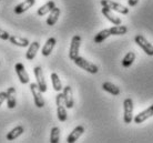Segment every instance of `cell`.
Masks as SVG:
<instances>
[{
  "instance_id": "6da1fadb",
  "label": "cell",
  "mask_w": 153,
  "mask_h": 143,
  "mask_svg": "<svg viewBox=\"0 0 153 143\" xmlns=\"http://www.w3.org/2000/svg\"><path fill=\"white\" fill-rule=\"evenodd\" d=\"M56 104H57V116L60 122L67 121L68 114H67V107H65V97L63 93H58L56 96Z\"/></svg>"
},
{
  "instance_id": "7a4b0ae2",
  "label": "cell",
  "mask_w": 153,
  "mask_h": 143,
  "mask_svg": "<svg viewBox=\"0 0 153 143\" xmlns=\"http://www.w3.org/2000/svg\"><path fill=\"white\" fill-rule=\"evenodd\" d=\"M73 61H74V63H76L79 68L83 69L84 71H87V72H89V73L96 74V73H98V71H99V68H98L94 63L88 61L87 59L82 58V57H80V56H78Z\"/></svg>"
},
{
  "instance_id": "3957f363",
  "label": "cell",
  "mask_w": 153,
  "mask_h": 143,
  "mask_svg": "<svg viewBox=\"0 0 153 143\" xmlns=\"http://www.w3.org/2000/svg\"><path fill=\"white\" fill-rule=\"evenodd\" d=\"M133 120V101L131 98H126L123 101V121L129 124Z\"/></svg>"
},
{
  "instance_id": "277c9868",
  "label": "cell",
  "mask_w": 153,
  "mask_h": 143,
  "mask_svg": "<svg viewBox=\"0 0 153 143\" xmlns=\"http://www.w3.org/2000/svg\"><path fill=\"white\" fill-rule=\"evenodd\" d=\"M101 6L107 7L109 9H111L112 11L119 12V13H122V15H128L129 13V8L124 7L123 4H118L115 1H112V0H101Z\"/></svg>"
},
{
  "instance_id": "5b68a950",
  "label": "cell",
  "mask_w": 153,
  "mask_h": 143,
  "mask_svg": "<svg viewBox=\"0 0 153 143\" xmlns=\"http://www.w3.org/2000/svg\"><path fill=\"white\" fill-rule=\"evenodd\" d=\"M30 90L32 96H33L36 107L37 108H43L45 104H46V102H45V99L42 97V91L40 90L39 85L37 83H30Z\"/></svg>"
},
{
  "instance_id": "8992f818",
  "label": "cell",
  "mask_w": 153,
  "mask_h": 143,
  "mask_svg": "<svg viewBox=\"0 0 153 143\" xmlns=\"http://www.w3.org/2000/svg\"><path fill=\"white\" fill-rule=\"evenodd\" d=\"M80 46H81V37L79 35L73 36L72 39H71V44H70V49H69V58L72 61L79 56Z\"/></svg>"
},
{
  "instance_id": "52a82bcc",
  "label": "cell",
  "mask_w": 153,
  "mask_h": 143,
  "mask_svg": "<svg viewBox=\"0 0 153 143\" xmlns=\"http://www.w3.org/2000/svg\"><path fill=\"white\" fill-rule=\"evenodd\" d=\"M134 42L137 43V44H138V46L140 47L148 56H153V46L142 35L135 36Z\"/></svg>"
},
{
  "instance_id": "ba28073f",
  "label": "cell",
  "mask_w": 153,
  "mask_h": 143,
  "mask_svg": "<svg viewBox=\"0 0 153 143\" xmlns=\"http://www.w3.org/2000/svg\"><path fill=\"white\" fill-rule=\"evenodd\" d=\"M33 73H35V77H36V79H37V84L39 85L40 90H41L42 92H47L48 87H47L45 74H43V71H42L41 67H35V68H33Z\"/></svg>"
},
{
  "instance_id": "9c48e42d",
  "label": "cell",
  "mask_w": 153,
  "mask_h": 143,
  "mask_svg": "<svg viewBox=\"0 0 153 143\" xmlns=\"http://www.w3.org/2000/svg\"><path fill=\"white\" fill-rule=\"evenodd\" d=\"M15 70H16V73H17L18 78H19L20 82H21L22 84L29 83V81H30L29 74H28V72L26 71V68H25V66H23L22 63H17L15 66Z\"/></svg>"
},
{
  "instance_id": "30bf717a",
  "label": "cell",
  "mask_w": 153,
  "mask_h": 143,
  "mask_svg": "<svg viewBox=\"0 0 153 143\" xmlns=\"http://www.w3.org/2000/svg\"><path fill=\"white\" fill-rule=\"evenodd\" d=\"M152 116H153V104L150 105L149 108L146 109L144 111H141L139 114H137L133 118V121L135 123L140 124V123H143L144 121L150 119V118H152Z\"/></svg>"
},
{
  "instance_id": "8fae6325",
  "label": "cell",
  "mask_w": 153,
  "mask_h": 143,
  "mask_svg": "<svg viewBox=\"0 0 153 143\" xmlns=\"http://www.w3.org/2000/svg\"><path fill=\"white\" fill-rule=\"evenodd\" d=\"M63 97H65V107L68 109H72L74 105V100H73V92L70 85H67L63 88Z\"/></svg>"
},
{
  "instance_id": "7c38bea8",
  "label": "cell",
  "mask_w": 153,
  "mask_h": 143,
  "mask_svg": "<svg viewBox=\"0 0 153 143\" xmlns=\"http://www.w3.org/2000/svg\"><path fill=\"white\" fill-rule=\"evenodd\" d=\"M102 15H103L110 22H112L113 24H115V26H118V24H121V23H122L121 19H120L119 17H117V16L113 13V11H112L111 9H109V8H107V7L102 8Z\"/></svg>"
},
{
  "instance_id": "4fadbf2b",
  "label": "cell",
  "mask_w": 153,
  "mask_h": 143,
  "mask_svg": "<svg viewBox=\"0 0 153 143\" xmlns=\"http://www.w3.org/2000/svg\"><path fill=\"white\" fill-rule=\"evenodd\" d=\"M83 132H84V128L82 127V125H78V127H76V128L72 130V132L68 136V138H67V142L74 143L76 140L83 134Z\"/></svg>"
},
{
  "instance_id": "5bb4252c",
  "label": "cell",
  "mask_w": 153,
  "mask_h": 143,
  "mask_svg": "<svg viewBox=\"0 0 153 143\" xmlns=\"http://www.w3.org/2000/svg\"><path fill=\"white\" fill-rule=\"evenodd\" d=\"M16 89L13 87L8 88L7 90V105L9 109H13L17 105V99H16Z\"/></svg>"
},
{
  "instance_id": "9a60e30c",
  "label": "cell",
  "mask_w": 153,
  "mask_h": 143,
  "mask_svg": "<svg viewBox=\"0 0 153 143\" xmlns=\"http://www.w3.org/2000/svg\"><path fill=\"white\" fill-rule=\"evenodd\" d=\"M35 0H26V1H23V2H21V4H19L18 6H16L15 9H13V11H15V13H17V15H21V13H23L25 11H27L29 8H31L33 4H35Z\"/></svg>"
},
{
  "instance_id": "2e32d148",
  "label": "cell",
  "mask_w": 153,
  "mask_h": 143,
  "mask_svg": "<svg viewBox=\"0 0 153 143\" xmlns=\"http://www.w3.org/2000/svg\"><path fill=\"white\" fill-rule=\"evenodd\" d=\"M56 43H57L56 38H52V37H51V38L48 39L47 42L45 43L43 48H42V51H41L42 56H43V57H48V56H50V53L52 52L54 46H56Z\"/></svg>"
},
{
  "instance_id": "e0dca14e",
  "label": "cell",
  "mask_w": 153,
  "mask_h": 143,
  "mask_svg": "<svg viewBox=\"0 0 153 143\" xmlns=\"http://www.w3.org/2000/svg\"><path fill=\"white\" fill-rule=\"evenodd\" d=\"M39 48H40V43H39L38 41H33L32 43L29 44L28 51H27V53H26V58H27V60H33V59L36 58Z\"/></svg>"
},
{
  "instance_id": "ac0fdd59",
  "label": "cell",
  "mask_w": 153,
  "mask_h": 143,
  "mask_svg": "<svg viewBox=\"0 0 153 143\" xmlns=\"http://www.w3.org/2000/svg\"><path fill=\"white\" fill-rule=\"evenodd\" d=\"M9 41L15 44V46L21 47V48H26V47H29L30 42L27 38H22V37H19V36H10L9 38Z\"/></svg>"
},
{
  "instance_id": "d6986e66",
  "label": "cell",
  "mask_w": 153,
  "mask_h": 143,
  "mask_svg": "<svg viewBox=\"0 0 153 143\" xmlns=\"http://www.w3.org/2000/svg\"><path fill=\"white\" fill-rule=\"evenodd\" d=\"M60 12H61V10H60L59 8L54 7L53 9L49 12V17L47 18V24H48V26H54V24L57 23L59 17H60Z\"/></svg>"
},
{
  "instance_id": "ffe728a7",
  "label": "cell",
  "mask_w": 153,
  "mask_h": 143,
  "mask_svg": "<svg viewBox=\"0 0 153 143\" xmlns=\"http://www.w3.org/2000/svg\"><path fill=\"white\" fill-rule=\"evenodd\" d=\"M23 131H25V129H23L22 125H18V127H16V128L12 129L10 132H8V134L6 138H7L8 141H13V140H16L17 138H19L23 133Z\"/></svg>"
},
{
  "instance_id": "44dd1931",
  "label": "cell",
  "mask_w": 153,
  "mask_h": 143,
  "mask_svg": "<svg viewBox=\"0 0 153 143\" xmlns=\"http://www.w3.org/2000/svg\"><path fill=\"white\" fill-rule=\"evenodd\" d=\"M56 7V4H54V1H52V0H50V1H48L47 4H45L43 6H41V7L38 9V11H37V13H38V16H40V17H42V16H46L47 13H49L53 8Z\"/></svg>"
},
{
  "instance_id": "7402d4cb",
  "label": "cell",
  "mask_w": 153,
  "mask_h": 143,
  "mask_svg": "<svg viewBox=\"0 0 153 143\" xmlns=\"http://www.w3.org/2000/svg\"><path fill=\"white\" fill-rule=\"evenodd\" d=\"M102 89L109 92L110 94H112V96H119L120 94V89L111 82H104L102 84Z\"/></svg>"
},
{
  "instance_id": "603a6c76",
  "label": "cell",
  "mask_w": 153,
  "mask_h": 143,
  "mask_svg": "<svg viewBox=\"0 0 153 143\" xmlns=\"http://www.w3.org/2000/svg\"><path fill=\"white\" fill-rule=\"evenodd\" d=\"M50 79H51V83H52V88L54 89V91H58L60 92L63 88H62V83L61 80L59 79V76H58L56 72H52L51 76H50Z\"/></svg>"
},
{
  "instance_id": "cb8c5ba5",
  "label": "cell",
  "mask_w": 153,
  "mask_h": 143,
  "mask_svg": "<svg viewBox=\"0 0 153 143\" xmlns=\"http://www.w3.org/2000/svg\"><path fill=\"white\" fill-rule=\"evenodd\" d=\"M109 30H110L111 36H123L128 32V28H126V26H121V24H118V26L114 24V26L110 28Z\"/></svg>"
},
{
  "instance_id": "d4e9b609",
  "label": "cell",
  "mask_w": 153,
  "mask_h": 143,
  "mask_svg": "<svg viewBox=\"0 0 153 143\" xmlns=\"http://www.w3.org/2000/svg\"><path fill=\"white\" fill-rule=\"evenodd\" d=\"M111 36L110 33V30L109 29H104V30H101L100 32H98L94 37V42L96 43H101L103 42L105 39H108L109 37Z\"/></svg>"
},
{
  "instance_id": "484cf974",
  "label": "cell",
  "mask_w": 153,
  "mask_h": 143,
  "mask_svg": "<svg viewBox=\"0 0 153 143\" xmlns=\"http://www.w3.org/2000/svg\"><path fill=\"white\" fill-rule=\"evenodd\" d=\"M135 60V53L130 51V52H128V53L124 56V58L122 59V66L124 68H129L130 66H132V63L133 61Z\"/></svg>"
},
{
  "instance_id": "4316f807",
  "label": "cell",
  "mask_w": 153,
  "mask_h": 143,
  "mask_svg": "<svg viewBox=\"0 0 153 143\" xmlns=\"http://www.w3.org/2000/svg\"><path fill=\"white\" fill-rule=\"evenodd\" d=\"M59 140H60V129L58 127H53L50 132V142L58 143Z\"/></svg>"
},
{
  "instance_id": "83f0119b",
  "label": "cell",
  "mask_w": 153,
  "mask_h": 143,
  "mask_svg": "<svg viewBox=\"0 0 153 143\" xmlns=\"http://www.w3.org/2000/svg\"><path fill=\"white\" fill-rule=\"evenodd\" d=\"M9 38H10V35L6 30H4L2 28H0V39H2V40H9Z\"/></svg>"
},
{
  "instance_id": "f1b7e54d",
  "label": "cell",
  "mask_w": 153,
  "mask_h": 143,
  "mask_svg": "<svg viewBox=\"0 0 153 143\" xmlns=\"http://www.w3.org/2000/svg\"><path fill=\"white\" fill-rule=\"evenodd\" d=\"M7 100V92H0V107H1V104L4 103V101Z\"/></svg>"
},
{
  "instance_id": "f546056e",
  "label": "cell",
  "mask_w": 153,
  "mask_h": 143,
  "mask_svg": "<svg viewBox=\"0 0 153 143\" xmlns=\"http://www.w3.org/2000/svg\"><path fill=\"white\" fill-rule=\"evenodd\" d=\"M139 0H128V4H129V6L130 7H135L137 4H138Z\"/></svg>"
}]
</instances>
